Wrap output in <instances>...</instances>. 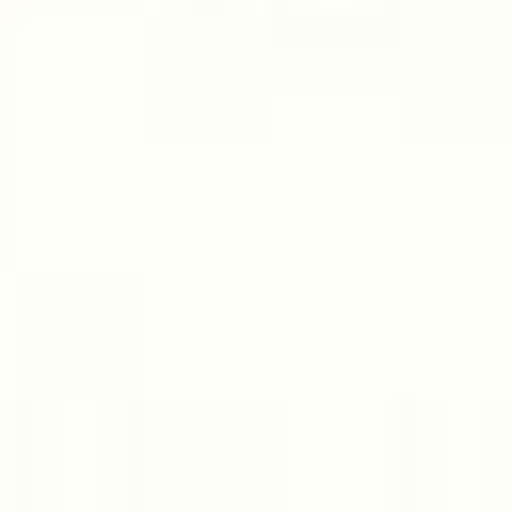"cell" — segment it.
I'll return each instance as SVG.
<instances>
[]
</instances>
